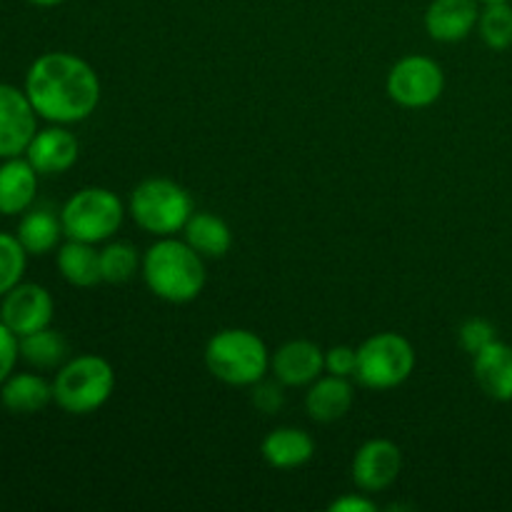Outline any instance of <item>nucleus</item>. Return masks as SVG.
Here are the masks:
<instances>
[{"mask_svg":"<svg viewBox=\"0 0 512 512\" xmlns=\"http://www.w3.org/2000/svg\"><path fill=\"white\" fill-rule=\"evenodd\" d=\"M25 95L38 118L73 125L95 113L100 103V80L78 55L45 53L25 75Z\"/></svg>","mask_w":512,"mask_h":512,"instance_id":"nucleus-1","label":"nucleus"},{"mask_svg":"<svg viewBox=\"0 0 512 512\" xmlns=\"http://www.w3.org/2000/svg\"><path fill=\"white\" fill-rule=\"evenodd\" d=\"M143 280L155 298L173 305H185L205 288L203 255L195 253L185 240L160 238L143 255Z\"/></svg>","mask_w":512,"mask_h":512,"instance_id":"nucleus-2","label":"nucleus"},{"mask_svg":"<svg viewBox=\"0 0 512 512\" xmlns=\"http://www.w3.org/2000/svg\"><path fill=\"white\" fill-rule=\"evenodd\" d=\"M205 365L210 375L233 388L260 383L270 368V353L263 340L245 328L215 333L205 345Z\"/></svg>","mask_w":512,"mask_h":512,"instance_id":"nucleus-3","label":"nucleus"},{"mask_svg":"<svg viewBox=\"0 0 512 512\" xmlns=\"http://www.w3.org/2000/svg\"><path fill=\"white\" fill-rule=\"evenodd\" d=\"M115 390V373L100 355L65 360L53 380V403L70 415H90L103 408Z\"/></svg>","mask_w":512,"mask_h":512,"instance_id":"nucleus-4","label":"nucleus"},{"mask_svg":"<svg viewBox=\"0 0 512 512\" xmlns=\"http://www.w3.org/2000/svg\"><path fill=\"white\" fill-rule=\"evenodd\" d=\"M130 218L155 238H170L185 228L193 210V198L183 185L168 178H148L130 193Z\"/></svg>","mask_w":512,"mask_h":512,"instance_id":"nucleus-5","label":"nucleus"},{"mask_svg":"<svg viewBox=\"0 0 512 512\" xmlns=\"http://www.w3.org/2000/svg\"><path fill=\"white\" fill-rule=\"evenodd\" d=\"M125 218L123 203L108 188H83L63 205L60 223L70 240L103 243L120 230Z\"/></svg>","mask_w":512,"mask_h":512,"instance_id":"nucleus-6","label":"nucleus"},{"mask_svg":"<svg viewBox=\"0 0 512 512\" xmlns=\"http://www.w3.org/2000/svg\"><path fill=\"white\" fill-rule=\"evenodd\" d=\"M415 370V350L398 333H375L358 348L355 380L368 390H393Z\"/></svg>","mask_w":512,"mask_h":512,"instance_id":"nucleus-7","label":"nucleus"},{"mask_svg":"<svg viewBox=\"0 0 512 512\" xmlns=\"http://www.w3.org/2000/svg\"><path fill=\"white\" fill-rule=\"evenodd\" d=\"M388 95L403 108H428L438 103L445 90L443 68L425 55H408L388 73Z\"/></svg>","mask_w":512,"mask_h":512,"instance_id":"nucleus-8","label":"nucleus"},{"mask_svg":"<svg viewBox=\"0 0 512 512\" xmlns=\"http://www.w3.org/2000/svg\"><path fill=\"white\" fill-rule=\"evenodd\" d=\"M53 313V295L38 283H18L13 290H8V293L3 295V305H0V320H3L18 338H25V335L50 328Z\"/></svg>","mask_w":512,"mask_h":512,"instance_id":"nucleus-9","label":"nucleus"},{"mask_svg":"<svg viewBox=\"0 0 512 512\" xmlns=\"http://www.w3.org/2000/svg\"><path fill=\"white\" fill-rule=\"evenodd\" d=\"M38 133V113L25 90L0 83V158H18Z\"/></svg>","mask_w":512,"mask_h":512,"instance_id":"nucleus-10","label":"nucleus"},{"mask_svg":"<svg viewBox=\"0 0 512 512\" xmlns=\"http://www.w3.org/2000/svg\"><path fill=\"white\" fill-rule=\"evenodd\" d=\"M403 453L393 440L375 438L360 445L353 458V480L363 493H383L398 480Z\"/></svg>","mask_w":512,"mask_h":512,"instance_id":"nucleus-11","label":"nucleus"},{"mask_svg":"<svg viewBox=\"0 0 512 512\" xmlns=\"http://www.w3.org/2000/svg\"><path fill=\"white\" fill-rule=\"evenodd\" d=\"M270 370L285 388H303L323 375L325 353L313 340H290L270 358Z\"/></svg>","mask_w":512,"mask_h":512,"instance_id":"nucleus-12","label":"nucleus"},{"mask_svg":"<svg viewBox=\"0 0 512 512\" xmlns=\"http://www.w3.org/2000/svg\"><path fill=\"white\" fill-rule=\"evenodd\" d=\"M78 138L68 128L55 123L53 128L38 130L30 140L25 158L40 175H60L78 160Z\"/></svg>","mask_w":512,"mask_h":512,"instance_id":"nucleus-13","label":"nucleus"},{"mask_svg":"<svg viewBox=\"0 0 512 512\" xmlns=\"http://www.w3.org/2000/svg\"><path fill=\"white\" fill-rule=\"evenodd\" d=\"M480 0H433L425 10V30L438 43H460L478 28Z\"/></svg>","mask_w":512,"mask_h":512,"instance_id":"nucleus-14","label":"nucleus"},{"mask_svg":"<svg viewBox=\"0 0 512 512\" xmlns=\"http://www.w3.org/2000/svg\"><path fill=\"white\" fill-rule=\"evenodd\" d=\"M478 388L495 403H512V345L495 340L473 355Z\"/></svg>","mask_w":512,"mask_h":512,"instance_id":"nucleus-15","label":"nucleus"},{"mask_svg":"<svg viewBox=\"0 0 512 512\" xmlns=\"http://www.w3.org/2000/svg\"><path fill=\"white\" fill-rule=\"evenodd\" d=\"M38 170L28 158H5L0 165V215H20L38 193Z\"/></svg>","mask_w":512,"mask_h":512,"instance_id":"nucleus-16","label":"nucleus"},{"mask_svg":"<svg viewBox=\"0 0 512 512\" xmlns=\"http://www.w3.org/2000/svg\"><path fill=\"white\" fill-rule=\"evenodd\" d=\"M353 385L348 378L338 375H320L315 383H310L308 395H305V410L315 423H335L345 418L353 408Z\"/></svg>","mask_w":512,"mask_h":512,"instance_id":"nucleus-17","label":"nucleus"},{"mask_svg":"<svg viewBox=\"0 0 512 512\" xmlns=\"http://www.w3.org/2000/svg\"><path fill=\"white\" fill-rule=\"evenodd\" d=\"M263 460L275 470H293L310 463L315 455V440L300 428H275L260 445Z\"/></svg>","mask_w":512,"mask_h":512,"instance_id":"nucleus-18","label":"nucleus"},{"mask_svg":"<svg viewBox=\"0 0 512 512\" xmlns=\"http://www.w3.org/2000/svg\"><path fill=\"white\" fill-rule=\"evenodd\" d=\"M53 400V383L35 373H15L0 385V403L13 415H35Z\"/></svg>","mask_w":512,"mask_h":512,"instance_id":"nucleus-19","label":"nucleus"},{"mask_svg":"<svg viewBox=\"0 0 512 512\" xmlns=\"http://www.w3.org/2000/svg\"><path fill=\"white\" fill-rule=\"evenodd\" d=\"M58 263L60 275L68 280L75 288H93V285L103 283V270H100V250L93 248V243H83V240H68L58 248Z\"/></svg>","mask_w":512,"mask_h":512,"instance_id":"nucleus-20","label":"nucleus"},{"mask_svg":"<svg viewBox=\"0 0 512 512\" xmlns=\"http://www.w3.org/2000/svg\"><path fill=\"white\" fill-rule=\"evenodd\" d=\"M185 243L203 258H223L233 245V233L213 213H193L183 228Z\"/></svg>","mask_w":512,"mask_h":512,"instance_id":"nucleus-21","label":"nucleus"},{"mask_svg":"<svg viewBox=\"0 0 512 512\" xmlns=\"http://www.w3.org/2000/svg\"><path fill=\"white\" fill-rule=\"evenodd\" d=\"M18 240L28 255H45L58 248L63 223L50 210H30L18 223Z\"/></svg>","mask_w":512,"mask_h":512,"instance_id":"nucleus-22","label":"nucleus"},{"mask_svg":"<svg viewBox=\"0 0 512 512\" xmlns=\"http://www.w3.org/2000/svg\"><path fill=\"white\" fill-rule=\"evenodd\" d=\"M68 340L53 328H43L20 338V358L38 370L60 368L68 360Z\"/></svg>","mask_w":512,"mask_h":512,"instance_id":"nucleus-23","label":"nucleus"},{"mask_svg":"<svg viewBox=\"0 0 512 512\" xmlns=\"http://www.w3.org/2000/svg\"><path fill=\"white\" fill-rule=\"evenodd\" d=\"M478 33L490 50H508L512 45V5L485 3L478 18Z\"/></svg>","mask_w":512,"mask_h":512,"instance_id":"nucleus-24","label":"nucleus"},{"mask_svg":"<svg viewBox=\"0 0 512 512\" xmlns=\"http://www.w3.org/2000/svg\"><path fill=\"white\" fill-rule=\"evenodd\" d=\"M143 265V260L138 258V250L130 243H110L100 250V270H103L105 283H128V280L135 278L138 268Z\"/></svg>","mask_w":512,"mask_h":512,"instance_id":"nucleus-25","label":"nucleus"},{"mask_svg":"<svg viewBox=\"0 0 512 512\" xmlns=\"http://www.w3.org/2000/svg\"><path fill=\"white\" fill-rule=\"evenodd\" d=\"M25 260H28V253L20 245L18 235L0 233V298L23 280Z\"/></svg>","mask_w":512,"mask_h":512,"instance_id":"nucleus-26","label":"nucleus"},{"mask_svg":"<svg viewBox=\"0 0 512 512\" xmlns=\"http://www.w3.org/2000/svg\"><path fill=\"white\" fill-rule=\"evenodd\" d=\"M458 340H460V348H463L465 353L475 355L483 348H488L490 343H495V340H498V333H495L493 323H488V320L470 318L460 325Z\"/></svg>","mask_w":512,"mask_h":512,"instance_id":"nucleus-27","label":"nucleus"},{"mask_svg":"<svg viewBox=\"0 0 512 512\" xmlns=\"http://www.w3.org/2000/svg\"><path fill=\"white\" fill-rule=\"evenodd\" d=\"M355 368H358V350L350 345H335L325 353V370L338 378H355Z\"/></svg>","mask_w":512,"mask_h":512,"instance_id":"nucleus-28","label":"nucleus"},{"mask_svg":"<svg viewBox=\"0 0 512 512\" xmlns=\"http://www.w3.org/2000/svg\"><path fill=\"white\" fill-rule=\"evenodd\" d=\"M20 358V338L0 320V385L13 375L15 363Z\"/></svg>","mask_w":512,"mask_h":512,"instance_id":"nucleus-29","label":"nucleus"},{"mask_svg":"<svg viewBox=\"0 0 512 512\" xmlns=\"http://www.w3.org/2000/svg\"><path fill=\"white\" fill-rule=\"evenodd\" d=\"M253 403L255 408L263 410V413H275V410L283 405V390L278 388V385L273 383H255V390H253Z\"/></svg>","mask_w":512,"mask_h":512,"instance_id":"nucleus-30","label":"nucleus"},{"mask_svg":"<svg viewBox=\"0 0 512 512\" xmlns=\"http://www.w3.org/2000/svg\"><path fill=\"white\" fill-rule=\"evenodd\" d=\"M378 505L373 500L363 498V495H345L338 498L335 503H330V512H375Z\"/></svg>","mask_w":512,"mask_h":512,"instance_id":"nucleus-31","label":"nucleus"},{"mask_svg":"<svg viewBox=\"0 0 512 512\" xmlns=\"http://www.w3.org/2000/svg\"><path fill=\"white\" fill-rule=\"evenodd\" d=\"M28 3H33V5H40V8H53V5H60V3H65V0H28Z\"/></svg>","mask_w":512,"mask_h":512,"instance_id":"nucleus-32","label":"nucleus"},{"mask_svg":"<svg viewBox=\"0 0 512 512\" xmlns=\"http://www.w3.org/2000/svg\"><path fill=\"white\" fill-rule=\"evenodd\" d=\"M480 3H510V0H480Z\"/></svg>","mask_w":512,"mask_h":512,"instance_id":"nucleus-33","label":"nucleus"}]
</instances>
